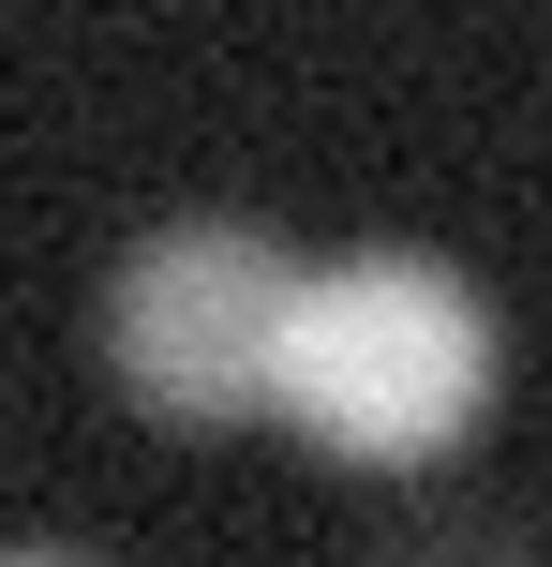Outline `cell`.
<instances>
[{
  "label": "cell",
  "instance_id": "obj_1",
  "mask_svg": "<svg viewBox=\"0 0 552 567\" xmlns=\"http://www.w3.org/2000/svg\"><path fill=\"white\" fill-rule=\"evenodd\" d=\"M493 403V299H478L448 255H329L299 269V329H284V403L269 419L329 433L358 463H434L478 433Z\"/></svg>",
  "mask_w": 552,
  "mask_h": 567
},
{
  "label": "cell",
  "instance_id": "obj_2",
  "mask_svg": "<svg viewBox=\"0 0 552 567\" xmlns=\"http://www.w3.org/2000/svg\"><path fill=\"white\" fill-rule=\"evenodd\" d=\"M299 329V255L239 209H165L105 284V359L149 419H269Z\"/></svg>",
  "mask_w": 552,
  "mask_h": 567
},
{
  "label": "cell",
  "instance_id": "obj_3",
  "mask_svg": "<svg viewBox=\"0 0 552 567\" xmlns=\"http://www.w3.org/2000/svg\"><path fill=\"white\" fill-rule=\"evenodd\" d=\"M344 567H552V538L508 508V493H418V508L374 523Z\"/></svg>",
  "mask_w": 552,
  "mask_h": 567
},
{
  "label": "cell",
  "instance_id": "obj_4",
  "mask_svg": "<svg viewBox=\"0 0 552 567\" xmlns=\"http://www.w3.org/2000/svg\"><path fill=\"white\" fill-rule=\"evenodd\" d=\"M0 567H90V553H45V538H15V553H0Z\"/></svg>",
  "mask_w": 552,
  "mask_h": 567
}]
</instances>
